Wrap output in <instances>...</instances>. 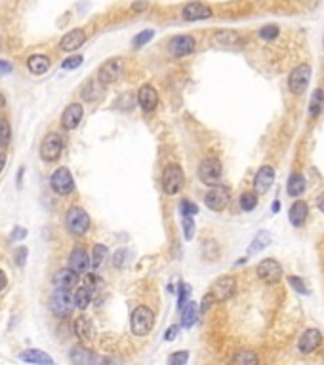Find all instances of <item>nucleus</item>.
Masks as SVG:
<instances>
[{
  "mask_svg": "<svg viewBox=\"0 0 324 365\" xmlns=\"http://www.w3.org/2000/svg\"><path fill=\"white\" fill-rule=\"evenodd\" d=\"M288 283H290V288L296 289V291H298V293H301V295H307V293H309V289H307V286H305V281L301 280V278H298V276H290V278H288Z\"/></svg>",
  "mask_w": 324,
  "mask_h": 365,
  "instance_id": "58836bf2",
  "label": "nucleus"
},
{
  "mask_svg": "<svg viewBox=\"0 0 324 365\" xmlns=\"http://www.w3.org/2000/svg\"><path fill=\"white\" fill-rule=\"evenodd\" d=\"M145 8H147V2H145V0H141V2H134V4H132V10H134V12H143Z\"/></svg>",
  "mask_w": 324,
  "mask_h": 365,
  "instance_id": "603ef678",
  "label": "nucleus"
},
{
  "mask_svg": "<svg viewBox=\"0 0 324 365\" xmlns=\"http://www.w3.org/2000/svg\"><path fill=\"white\" fill-rule=\"evenodd\" d=\"M309 217V206L303 200H298V202L292 204V208H290V213H288V221L292 223L294 226H303L305 225V221Z\"/></svg>",
  "mask_w": 324,
  "mask_h": 365,
  "instance_id": "4be33fe9",
  "label": "nucleus"
},
{
  "mask_svg": "<svg viewBox=\"0 0 324 365\" xmlns=\"http://www.w3.org/2000/svg\"><path fill=\"white\" fill-rule=\"evenodd\" d=\"M19 359L21 361H27V363H42V365H52L54 363V359L44 354V352H40V350H25L19 354Z\"/></svg>",
  "mask_w": 324,
  "mask_h": 365,
  "instance_id": "a878e982",
  "label": "nucleus"
},
{
  "mask_svg": "<svg viewBox=\"0 0 324 365\" xmlns=\"http://www.w3.org/2000/svg\"><path fill=\"white\" fill-rule=\"evenodd\" d=\"M82 55H73V57H67L63 63H61V67L65 70H73V69H79L80 65H82Z\"/></svg>",
  "mask_w": 324,
  "mask_h": 365,
  "instance_id": "c03bdc74",
  "label": "nucleus"
},
{
  "mask_svg": "<svg viewBox=\"0 0 324 365\" xmlns=\"http://www.w3.org/2000/svg\"><path fill=\"white\" fill-rule=\"evenodd\" d=\"M25 236H27V230L21 228V226H17L16 230H14V234H12V240H23Z\"/></svg>",
  "mask_w": 324,
  "mask_h": 365,
  "instance_id": "3c124183",
  "label": "nucleus"
},
{
  "mask_svg": "<svg viewBox=\"0 0 324 365\" xmlns=\"http://www.w3.org/2000/svg\"><path fill=\"white\" fill-rule=\"evenodd\" d=\"M122 70H124L122 59H109V61L103 63L99 70H97V82L101 86L115 84L122 76Z\"/></svg>",
  "mask_w": 324,
  "mask_h": 365,
  "instance_id": "9d476101",
  "label": "nucleus"
},
{
  "mask_svg": "<svg viewBox=\"0 0 324 365\" xmlns=\"http://www.w3.org/2000/svg\"><path fill=\"white\" fill-rule=\"evenodd\" d=\"M212 16V8L204 2H189L182 10V17L185 21H200V19H210Z\"/></svg>",
  "mask_w": 324,
  "mask_h": 365,
  "instance_id": "4468645a",
  "label": "nucleus"
},
{
  "mask_svg": "<svg viewBox=\"0 0 324 365\" xmlns=\"http://www.w3.org/2000/svg\"><path fill=\"white\" fill-rule=\"evenodd\" d=\"M271 210H273V213H278V210H280V202H273V206H271Z\"/></svg>",
  "mask_w": 324,
  "mask_h": 365,
  "instance_id": "13d9d810",
  "label": "nucleus"
},
{
  "mask_svg": "<svg viewBox=\"0 0 324 365\" xmlns=\"http://www.w3.org/2000/svg\"><path fill=\"white\" fill-rule=\"evenodd\" d=\"M240 210L242 211H252L256 210V206H258V192H244V194L240 196Z\"/></svg>",
  "mask_w": 324,
  "mask_h": 365,
  "instance_id": "72a5a7b5",
  "label": "nucleus"
},
{
  "mask_svg": "<svg viewBox=\"0 0 324 365\" xmlns=\"http://www.w3.org/2000/svg\"><path fill=\"white\" fill-rule=\"evenodd\" d=\"M6 105V101H4V97H2V94H0V107H4Z\"/></svg>",
  "mask_w": 324,
  "mask_h": 365,
  "instance_id": "bf43d9fd",
  "label": "nucleus"
},
{
  "mask_svg": "<svg viewBox=\"0 0 324 365\" xmlns=\"http://www.w3.org/2000/svg\"><path fill=\"white\" fill-rule=\"evenodd\" d=\"M153 323H155V314H153L151 308H147V306L134 308L132 316H130L132 333L137 335V337H143V335H147L153 329Z\"/></svg>",
  "mask_w": 324,
  "mask_h": 365,
  "instance_id": "f257e3e1",
  "label": "nucleus"
},
{
  "mask_svg": "<svg viewBox=\"0 0 324 365\" xmlns=\"http://www.w3.org/2000/svg\"><path fill=\"white\" fill-rule=\"evenodd\" d=\"M6 283H8V278H6V274L0 270V291L6 288Z\"/></svg>",
  "mask_w": 324,
  "mask_h": 365,
  "instance_id": "5fc2aeb1",
  "label": "nucleus"
},
{
  "mask_svg": "<svg viewBox=\"0 0 324 365\" xmlns=\"http://www.w3.org/2000/svg\"><path fill=\"white\" fill-rule=\"evenodd\" d=\"M109 257V249L101 246V244H95L94 246V251H92V268L97 270L103 263H105V259Z\"/></svg>",
  "mask_w": 324,
  "mask_h": 365,
  "instance_id": "2f4dec72",
  "label": "nucleus"
},
{
  "mask_svg": "<svg viewBox=\"0 0 324 365\" xmlns=\"http://www.w3.org/2000/svg\"><path fill=\"white\" fill-rule=\"evenodd\" d=\"M0 72H12V65L8 61H0Z\"/></svg>",
  "mask_w": 324,
  "mask_h": 365,
  "instance_id": "864d4df0",
  "label": "nucleus"
},
{
  "mask_svg": "<svg viewBox=\"0 0 324 365\" xmlns=\"http://www.w3.org/2000/svg\"><path fill=\"white\" fill-rule=\"evenodd\" d=\"M198 319V306L195 303H187L182 308V326L185 329H189L197 323Z\"/></svg>",
  "mask_w": 324,
  "mask_h": 365,
  "instance_id": "c85d7f7f",
  "label": "nucleus"
},
{
  "mask_svg": "<svg viewBox=\"0 0 324 365\" xmlns=\"http://www.w3.org/2000/svg\"><path fill=\"white\" fill-rule=\"evenodd\" d=\"M79 283V272H75L69 266V268H61V270L56 272L54 276V286L61 289H71Z\"/></svg>",
  "mask_w": 324,
  "mask_h": 365,
  "instance_id": "412c9836",
  "label": "nucleus"
},
{
  "mask_svg": "<svg viewBox=\"0 0 324 365\" xmlns=\"http://www.w3.org/2000/svg\"><path fill=\"white\" fill-rule=\"evenodd\" d=\"M235 291H237V280H235L233 276H222V278L215 280V283L212 286V293L218 303L229 301L231 297L235 295Z\"/></svg>",
  "mask_w": 324,
  "mask_h": 365,
  "instance_id": "ddd939ff",
  "label": "nucleus"
},
{
  "mask_svg": "<svg viewBox=\"0 0 324 365\" xmlns=\"http://www.w3.org/2000/svg\"><path fill=\"white\" fill-rule=\"evenodd\" d=\"M124 261H126V251H124V249H119V251L115 253V259H113V264H115L117 268H120V266L124 264Z\"/></svg>",
  "mask_w": 324,
  "mask_h": 365,
  "instance_id": "09e8293b",
  "label": "nucleus"
},
{
  "mask_svg": "<svg viewBox=\"0 0 324 365\" xmlns=\"http://www.w3.org/2000/svg\"><path fill=\"white\" fill-rule=\"evenodd\" d=\"M92 295H94V289L84 286V288H79L77 293H75V306L80 308V310H86L88 304L92 303Z\"/></svg>",
  "mask_w": 324,
  "mask_h": 365,
  "instance_id": "7c9ffc66",
  "label": "nucleus"
},
{
  "mask_svg": "<svg viewBox=\"0 0 324 365\" xmlns=\"http://www.w3.org/2000/svg\"><path fill=\"white\" fill-rule=\"evenodd\" d=\"M182 225L185 240H193V236H195V221H193V217H183Z\"/></svg>",
  "mask_w": 324,
  "mask_h": 365,
  "instance_id": "37998d69",
  "label": "nucleus"
},
{
  "mask_svg": "<svg viewBox=\"0 0 324 365\" xmlns=\"http://www.w3.org/2000/svg\"><path fill=\"white\" fill-rule=\"evenodd\" d=\"M63 150V139L59 133H48L40 145V156L44 162H56Z\"/></svg>",
  "mask_w": 324,
  "mask_h": 365,
  "instance_id": "1a4fd4ad",
  "label": "nucleus"
},
{
  "mask_svg": "<svg viewBox=\"0 0 324 365\" xmlns=\"http://www.w3.org/2000/svg\"><path fill=\"white\" fill-rule=\"evenodd\" d=\"M189 359V352L187 350H182V352H174L172 356L168 357V363L170 365H185Z\"/></svg>",
  "mask_w": 324,
  "mask_h": 365,
  "instance_id": "ea45409f",
  "label": "nucleus"
},
{
  "mask_svg": "<svg viewBox=\"0 0 324 365\" xmlns=\"http://www.w3.org/2000/svg\"><path fill=\"white\" fill-rule=\"evenodd\" d=\"M65 223H67L69 232L75 234V236H82V234H86L90 230V217L82 208H71L67 211Z\"/></svg>",
  "mask_w": 324,
  "mask_h": 365,
  "instance_id": "423d86ee",
  "label": "nucleus"
},
{
  "mask_svg": "<svg viewBox=\"0 0 324 365\" xmlns=\"http://www.w3.org/2000/svg\"><path fill=\"white\" fill-rule=\"evenodd\" d=\"M153 38H155V31H153V29H145V31H141L139 34H135L134 38H132V46L141 48L145 46V44H149Z\"/></svg>",
  "mask_w": 324,
  "mask_h": 365,
  "instance_id": "f704fd0d",
  "label": "nucleus"
},
{
  "mask_svg": "<svg viewBox=\"0 0 324 365\" xmlns=\"http://www.w3.org/2000/svg\"><path fill=\"white\" fill-rule=\"evenodd\" d=\"M324 109V90L322 88H318L315 90V94L311 97V101H309V116L311 118H316Z\"/></svg>",
  "mask_w": 324,
  "mask_h": 365,
  "instance_id": "c756f323",
  "label": "nucleus"
},
{
  "mask_svg": "<svg viewBox=\"0 0 324 365\" xmlns=\"http://www.w3.org/2000/svg\"><path fill=\"white\" fill-rule=\"evenodd\" d=\"M322 344V335L318 329H307L298 341V350L301 354H311Z\"/></svg>",
  "mask_w": 324,
  "mask_h": 365,
  "instance_id": "dca6fc26",
  "label": "nucleus"
},
{
  "mask_svg": "<svg viewBox=\"0 0 324 365\" xmlns=\"http://www.w3.org/2000/svg\"><path fill=\"white\" fill-rule=\"evenodd\" d=\"M256 274H258V278H260L263 283H267V286H273V283H278L280 278H282V266L278 261L275 259H263L258 266H256Z\"/></svg>",
  "mask_w": 324,
  "mask_h": 365,
  "instance_id": "39448f33",
  "label": "nucleus"
},
{
  "mask_svg": "<svg viewBox=\"0 0 324 365\" xmlns=\"http://www.w3.org/2000/svg\"><path fill=\"white\" fill-rule=\"evenodd\" d=\"M50 185L54 188V192L61 196L71 194L73 190H75V181H73L71 171L67 170V168H59V170L54 171L52 177H50Z\"/></svg>",
  "mask_w": 324,
  "mask_h": 365,
  "instance_id": "9b49d317",
  "label": "nucleus"
},
{
  "mask_svg": "<svg viewBox=\"0 0 324 365\" xmlns=\"http://www.w3.org/2000/svg\"><path fill=\"white\" fill-rule=\"evenodd\" d=\"M73 306H75V297H71V291L69 289H61L57 288L52 297H50V308L52 312L59 316V318H67L71 316Z\"/></svg>",
  "mask_w": 324,
  "mask_h": 365,
  "instance_id": "7ed1b4c3",
  "label": "nucleus"
},
{
  "mask_svg": "<svg viewBox=\"0 0 324 365\" xmlns=\"http://www.w3.org/2000/svg\"><path fill=\"white\" fill-rule=\"evenodd\" d=\"M273 241V236L267 232V230H261V232L256 234V238L252 240L250 248H248V255H254V253H260L261 249H265Z\"/></svg>",
  "mask_w": 324,
  "mask_h": 365,
  "instance_id": "cd10ccee",
  "label": "nucleus"
},
{
  "mask_svg": "<svg viewBox=\"0 0 324 365\" xmlns=\"http://www.w3.org/2000/svg\"><path fill=\"white\" fill-rule=\"evenodd\" d=\"M185 185V175H183V170L179 166H168L164 170V175H162V188L164 192L170 196L177 194L179 190Z\"/></svg>",
  "mask_w": 324,
  "mask_h": 365,
  "instance_id": "0eeeda50",
  "label": "nucleus"
},
{
  "mask_svg": "<svg viewBox=\"0 0 324 365\" xmlns=\"http://www.w3.org/2000/svg\"><path fill=\"white\" fill-rule=\"evenodd\" d=\"M27 248H17L16 253H14V259H16V264L17 266H23L25 264V259H27Z\"/></svg>",
  "mask_w": 324,
  "mask_h": 365,
  "instance_id": "49530a36",
  "label": "nucleus"
},
{
  "mask_svg": "<svg viewBox=\"0 0 324 365\" xmlns=\"http://www.w3.org/2000/svg\"><path fill=\"white\" fill-rule=\"evenodd\" d=\"M71 361L73 363L84 365V363H99V361H107V359L97 357L92 350H86L82 348V346H75L71 352Z\"/></svg>",
  "mask_w": 324,
  "mask_h": 365,
  "instance_id": "b1692460",
  "label": "nucleus"
},
{
  "mask_svg": "<svg viewBox=\"0 0 324 365\" xmlns=\"http://www.w3.org/2000/svg\"><path fill=\"white\" fill-rule=\"evenodd\" d=\"M75 333L80 341L90 342L94 339V326H92V319L86 316H79L75 319Z\"/></svg>",
  "mask_w": 324,
  "mask_h": 365,
  "instance_id": "5701e85b",
  "label": "nucleus"
},
{
  "mask_svg": "<svg viewBox=\"0 0 324 365\" xmlns=\"http://www.w3.org/2000/svg\"><path fill=\"white\" fill-rule=\"evenodd\" d=\"M286 192L292 196V198H298L305 192V177L301 175L300 171H294L292 175L288 177V185H286Z\"/></svg>",
  "mask_w": 324,
  "mask_h": 365,
  "instance_id": "393cba45",
  "label": "nucleus"
},
{
  "mask_svg": "<svg viewBox=\"0 0 324 365\" xmlns=\"http://www.w3.org/2000/svg\"><path fill=\"white\" fill-rule=\"evenodd\" d=\"M189 295H191V286L189 283H182V286H179V299H177V308H179V310L189 303Z\"/></svg>",
  "mask_w": 324,
  "mask_h": 365,
  "instance_id": "79ce46f5",
  "label": "nucleus"
},
{
  "mask_svg": "<svg viewBox=\"0 0 324 365\" xmlns=\"http://www.w3.org/2000/svg\"><path fill=\"white\" fill-rule=\"evenodd\" d=\"M215 40H218V42H222V44H225V46H229V44H233V42H237L238 34L237 32H231V31H223L215 36Z\"/></svg>",
  "mask_w": 324,
  "mask_h": 365,
  "instance_id": "a18cd8bd",
  "label": "nucleus"
},
{
  "mask_svg": "<svg viewBox=\"0 0 324 365\" xmlns=\"http://www.w3.org/2000/svg\"><path fill=\"white\" fill-rule=\"evenodd\" d=\"M137 103L145 112H151V110L157 109L158 105V94L157 90L151 84H143L139 90H137Z\"/></svg>",
  "mask_w": 324,
  "mask_h": 365,
  "instance_id": "f3484780",
  "label": "nucleus"
},
{
  "mask_svg": "<svg viewBox=\"0 0 324 365\" xmlns=\"http://www.w3.org/2000/svg\"><path fill=\"white\" fill-rule=\"evenodd\" d=\"M10 141H12V128H10L8 120H0V147H8Z\"/></svg>",
  "mask_w": 324,
  "mask_h": 365,
  "instance_id": "c9c22d12",
  "label": "nucleus"
},
{
  "mask_svg": "<svg viewBox=\"0 0 324 365\" xmlns=\"http://www.w3.org/2000/svg\"><path fill=\"white\" fill-rule=\"evenodd\" d=\"M222 175H223V168H222V162L218 160V158H204L200 166H198V177L200 181L204 183L206 187H215V185H220V181H222Z\"/></svg>",
  "mask_w": 324,
  "mask_h": 365,
  "instance_id": "f03ea898",
  "label": "nucleus"
},
{
  "mask_svg": "<svg viewBox=\"0 0 324 365\" xmlns=\"http://www.w3.org/2000/svg\"><path fill=\"white\" fill-rule=\"evenodd\" d=\"M195 48H197V42L191 34H177L168 42V52L174 57H185V55L193 54Z\"/></svg>",
  "mask_w": 324,
  "mask_h": 365,
  "instance_id": "f8f14e48",
  "label": "nucleus"
},
{
  "mask_svg": "<svg viewBox=\"0 0 324 365\" xmlns=\"http://www.w3.org/2000/svg\"><path fill=\"white\" fill-rule=\"evenodd\" d=\"M99 86L94 84V82H88L84 88H82V99H86V101H94L99 97Z\"/></svg>",
  "mask_w": 324,
  "mask_h": 365,
  "instance_id": "e433bc0d",
  "label": "nucleus"
},
{
  "mask_svg": "<svg viewBox=\"0 0 324 365\" xmlns=\"http://www.w3.org/2000/svg\"><path fill=\"white\" fill-rule=\"evenodd\" d=\"M177 333H179V326H170L164 333V341H174Z\"/></svg>",
  "mask_w": 324,
  "mask_h": 365,
  "instance_id": "8fccbe9b",
  "label": "nucleus"
},
{
  "mask_svg": "<svg viewBox=\"0 0 324 365\" xmlns=\"http://www.w3.org/2000/svg\"><path fill=\"white\" fill-rule=\"evenodd\" d=\"M229 200H231V190L227 187H223V185L212 187L204 196L206 208L212 211H223L229 206Z\"/></svg>",
  "mask_w": 324,
  "mask_h": 365,
  "instance_id": "6e6552de",
  "label": "nucleus"
},
{
  "mask_svg": "<svg viewBox=\"0 0 324 365\" xmlns=\"http://www.w3.org/2000/svg\"><path fill=\"white\" fill-rule=\"evenodd\" d=\"M273 183H275V170L271 166H263L254 177V190L258 194H265L273 187Z\"/></svg>",
  "mask_w": 324,
  "mask_h": 365,
  "instance_id": "2eb2a0df",
  "label": "nucleus"
},
{
  "mask_svg": "<svg viewBox=\"0 0 324 365\" xmlns=\"http://www.w3.org/2000/svg\"><path fill=\"white\" fill-rule=\"evenodd\" d=\"M212 303H215V297H213V293L210 291L208 295L202 299V303H200V312H206L210 310V306H212Z\"/></svg>",
  "mask_w": 324,
  "mask_h": 365,
  "instance_id": "de8ad7c7",
  "label": "nucleus"
},
{
  "mask_svg": "<svg viewBox=\"0 0 324 365\" xmlns=\"http://www.w3.org/2000/svg\"><path fill=\"white\" fill-rule=\"evenodd\" d=\"M260 361V357L256 356L254 352H250V350H240V352H237L235 354V357H233V363H238V365H254Z\"/></svg>",
  "mask_w": 324,
  "mask_h": 365,
  "instance_id": "473e14b6",
  "label": "nucleus"
},
{
  "mask_svg": "<svg viewBox=\"0 0 324 365\" xmlns=\"http://www.w3.org/2000/svg\"><path fill=\"white\" fill-rule=\"evenodd\" d=\"M309 82H311V67H309L307 63H301L288 76V90L294 95H301L307 92Z\"/></svg>",
  "mask_w": 324,
  "mask_h": 365,
  "instance_id": "20e7f679",
  "label": "nucleus"
},
{
  "mask_svg": "<svg viewBox=\"0 0 324 365\" xmlns=\"http://www.w3.org/2000/svg\"><path fill=\"white\" fill-rule=\"evenodd\" d=\"M82 114H84L82 105H79V103H71V105L63 110V114H61V126H63L65 130H75V128L80 124Z\"/></svg>",
  "mask_w": 324,
  "mask_h": 365,
  "instance_id": "a211bd4d",
  "label": "nucleus"
},
{
  "mask_svg": "<svg viewBox=\"0 0 324 365\" xmlns=\"http://www.w3.org/2000/svg\"><path fill=\"white\" fill-rule=\"evenodd\" d=\"M27 67L31 70L32 74H44L48 69H50V59H48L46 55H31L29 57V61H27Z\"/></svg>",
  "mask_w": 324,
  "mask_h": 365,
  "instance_id": "bb28decb",
  "label": "nucleus"
},
{
  "mask_svg": "<svg viewBox=\"0 0 324 365\" xmlns=\"http://www.w3.org/2000/svg\"><path fill=\"white\" fill-rule=\"evenodd\" d=\"M179 211H182L183 217H195L198 213V208L193 202H189V200H183V202L179 204Z\"/></svg>",
  "mask_w": 324,
  "mask_h": 365,
  "instance_id": "a19ab883",
  "label": "nucleus"
},
{
  "mask_svg": "<svg viewBox=\"0 0 324 365\" xmlns=\"http://www.w3.org/2000/svg\"><path fill=\"white\" fill-rule=\"evenodd\" d=\"M69 266H71L75 272H79V274H84V272L92 266V259L88 257L86 249L82 248H75L71 251V255H69Z\"/></svg>",
  "mask_w": 324,
  "mask_h": 365,
  "instance_id": "6ab92c4d",
  "label": "nucleus"
},
{
  "mask_svg": "<svg viewBox=\"0 0 324 365\" xmlns=\"http://www.w3.org/2000/svg\"><path fill=\"white\" fill-rule=\"evenodd\" d=\"M258 34H260L261 40H267V42H271V40H275L278 36V27L277 25H265V27H261Z\"/></svg>",
  "mask_w": 324,
  "mask_h": 365,
  "instance_id": "4c0bfd02",
  "label": "nucleus"
},
{
  "mask_svg": "<svg viewBox=\"0 0 324 365\" xmlns=\"http://www.w3.org/2000/svg\"><path fill=\"white\" fill-rule=\"evenodd\" d=\"M84 42H86V32L82 31V29H73V31H69L63 38H61L59 48H61L63 52H75V50H79Z\"/></svg>",
  "mask_w": 324,
  "mask_h": 365,
  "instance_id": "aec40b11",
  "label": "nucleus"
},
{
  "mask_svg": "<svg viewBox=\"0 0 324 365\" xmlns=\"http://www.w3.org/2000/svg\"><path fill=\"white\" fill-rule=\"evenodd\" d=\"M4 166H6V154H4V152H0V171L4 170Z\"/></svg>",
  "mask_w": 324,
  "mask_h": 365,
  "instance_id": "4d7b16f0",
  "label": "nucleus"
},
{
  "mask_svg": "<svg viewBox=\"0 0 324 365\" xmlns=\"http://www.w3.org/2000/svg\"><path fill=\"white\" fill-rule=\"evenodd\" d=\"M316 208H318V210L322 211L324 213V192L320 196H318V198H316Z\"/></svg>",
  "mask_w": 324,
  "mask_h": 365,
  "instance_id": "6e6d98bb",
  "label": "nucleus"
}]
</instances>
